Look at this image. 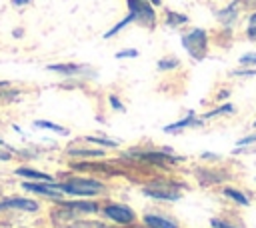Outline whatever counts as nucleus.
I'll return each mask as SVG.
<instances>
[{
  "label": "nucleus",
  "instance_id": "nucleus-5",
  "mask_svg": "<svg viewBox=\"0 0 256 228\" xmlns=\"http://www.w3.org/2000/svg\"><path fill=\"white\" fill-rule=\"evenodd\" d=\"M94 212H98L96 202L76 200V202H62L60 210H56L54 216H64L68 220V218H76V216H82V214H94Z\"/></svg>",
  "mask_w": 256,
  "mask_h": 228
},
{
  "label": "nucleus",
  "instance_id": "nucleus-1",
  "mask_svg": "<svg viewBox=\"0 0 256 228\" xmlns=\"http://www.w3.org/2000/svg\"><path fill=\"white\" fill-rule=\"evenodd\" d=\"M180 42L194 60H202L208 50V32L204 28H192L190 32L182 34Z\"/></svg>",
  "mask_w": 256,
  "mask_h": 228
},
{
  "label": "nucleus",
  "instance_id": "nucleus-7",
  "mask_svg": "<svg viewBox=\"0 0 256 228\" xmlns=\"http://www.w3.org/2000/svg\"><path fill=\"white\" fill-rule=\"evenodd\" d=\"M104 214L110 218V220H114V222H118V224H132L134 222V212H132V208H128V206H124V204H108L106 208H104Z\"/></svg>",
  "mask_w": 256,
  "mask_h": 228
},
{
  "label": "nucleus",
  "instance_id": "nucleus-10",
  "mask_svg": "<svg viewBox=\"0 0 256 228\" xmlns=\"http://www.w3.org/2000/svg\"><path fill=\"white\" fill-rule=\"evenodd\" d=\"M238 8H240V0H232L228 6H224L222 10L216 12V18L224 24V26H232L238 18Z\"/></svg>",
  "mask_w": 256,
  "mask_h": 228
},
{
  "label": "nucleus",
  "instance_id": "nucleus-21",
  "mask_svg": "<svg viewBox=\"0 0 256 228\" xmlns=\"http://www.w3.org/2000/svg\"><path fill=\"white\" fill-rule=\"evenodd\" d=\"M178 64H180V62H178V58L168 56V58H160L156 66H158V70H164V72H166V70H174Z\"/></svg>",
  "mask_w": 256,
  "mask_h": 228
},
{
  "label": "nucleus",
  "instance_id": "nucleus-13",
  "mask_svg": "<svg viewBox=\"0 0 256 228\" xmlns=\"http://www.w3.org/2000/svg\"><path fill=\"white\" fill-rule=\"evenodd\" d=\"M144 224L148 228H178L176 222H172L168 218H162V216H156V214H146L144 216Z\"/></svg>",
  "mask_w": 256,
  "mask_h": 228
},
{
  "label": "nucleus",
  "instance_id": "nucleus-23",
  "mask_svg": "<svg viewBox=\"0 0 256 228\" xmlns=\"http://www.w3.org/2000/svg\"><path fill=\"white\" fill-rule=\"evenodd\" d=\"M240 64L242 66H256V52H248L240 56Z\"/></svg>",
  "mask_w": 256,
  "mask_h": 228
},
{
  "label": "nucleus",
  "instance_id": "nucleus-30",
  "mask_svg": "<svg viewBox=\"0 0 256 228\" xmlns=\"http://www.w3.org/2000/svg\"><path fill=\"white\" fill-rule=\"evenodd\" d=\"M14 6H26V4H32V0H12Z\"/></svg>",
  "mask_w": 256,
  "mask_h": 228
},
{
  "label": "nucleus",
  "instance_id": "nucleus-6",
  "mask_svg": "<svg viewBox=\"0 0 256 228\" xmlns=\"http://www.w3.org/2000/svg\"><path fill=\"white\" fill-rule=\"evenodd\" d=\"M136 156H138L142 162H148V164H154V166H168V164L180 160V158L174 156L168 148H162V150H150V152H138Z\"/></svg>",
  "mask_w": 256,
  "mask_h": 228
},
{
  "label": "nucleus",
  "instance_id": "nucleus-31",
  "mask_svg": "<svg viewBox=\"0 0 256 228\" xmlns=\"http://www.w3.org/2000/svg\"><path fill=\"white\" fill-rule=\"evenodd\" d=\"M248 26H256V12L250 14V18H248Z\"/></svg>",
  "mask_w": 256,
  "mask_h": 228
},
{
  "label": "nucleus",
  "instance_id": "nucleus-17",
  "mask_svg": "<svg viewBox=\"0 0 256 228\" xmlns=\"http://www.w3.org/2000/svg\"><path fill=\"white\" fill-rule=\"evenodd\" d=\"M222 194L228 196V198H232L234 202H238V204H242V206H248V202H250V200L244 196V192H238V190H234V188H224Z\"/></svg>",
  "mask_w": 256,
  "mask_h": 228
},
{
  "label": "nucleus",
  "instance_id": "nucleus-8",
  "mask_svg": "<svg viewBox=\"0 0 256 228\" xmlns=\"http://www.w3.org/2000/svg\"><path fill=\"white\" fill-rule=\"evenodd\" d=\"M22 188H24V190H30V192H34V194H42V196H46V198H56V200H60L62 194H64L62 190H58V186H56L54 182H42V184L24 182Z\"/></svg>",
  "mask_w": 256,
  "mask_h": 228
},
{
  "label": "nucleus",
  "instance_id": "nucleus-26",
  "mask_svg": "<svg viewBox=\"0 0 256 228\" xmlns=\"http://www.w3.org/2000/svg\"><path fill=\"white\" fill-rule=\"evenodd\" d=\"M252 142H256V132H254V134H248V136H244V138H240V140H238V148H240V146H246V144H252Z\"/></svg>",
  "mask_w": 256,
  "mask_h": 228
},
{
  "label": "nucleus",
  "instance_id": "nucleus-28",
  "mask_svg": "<svg viewBox=\"0 0 256 228\" xmlns=\"http://www.w3.org/2000/svg\"><path fill=\"white\" fill-rule=\"evenodd\" d=\"M232 76H256V68H250V70H234Z\"/></svg>",
  "mask_w": 256,
  "mask_h": 228
},
{
  "label": "nucleus",
  "instance_id": "nucleus-33",
  "mask_svg": "<svg viewBox=\"0 0 256 228\" xmlns=\"http://www.w3.org/2000/svg\"><path fill=\"white\" fill-rule=\"evenodd\" d=\"M148 2H150L152 6H160V4H162V0H148Z\"/></svg>",
  "mask_w": 256,
  "mask_h": 228
},
{
  "label": "nucleus",
  "instance_id": "nucleus-20",
  "mask_svg": "<svg viewBox=\"0 0 256 228\" xmlns=\"http://www.w3.org/2000/svg\"><path fill=\"white\" fill-rule=\"evenodd\" d=\"M232 112H234V106H232V104H222V106H218L216 110H210V112H206V114L202 116V120L214 118V116H218V114H232Z\"/></svg>",
  "mask_w": 256,
  "mask_h": 228
},
{
  "label": "nucleus",
  "instance_id": "nucleus-27",
  "mask_svg": "<svg viewBox=\"0 0 256 228\" xmlns=\"http://www.w3.org/2000/svg\"><path fill=\"white\" fill-rule=\"evenodd\" d=\"M108 100H110V106H112L114 110H120V112L124 110V104H122V102L118 100V96H110Z\"/></svg>",
  "mask_w": 256,
  "mask_h": 228
},
{
  "label": "nucleus",
  "instance_id": "nucleus-15",
  "mask_svg": "<svg viewBox=\"0 0 256 228\" xmlns=\"http://www.w3.org/2000/svg\"><path fill=\"white\" fill-rule=\"evenodd\" d=\"M164 22H166V26L176 28V26H184V24H188V16H186V14H180V12H174V10H166Z\"/></svg>",
  "mask_w": 256,
  "mask_h": 228
},
{
  "label": "nucleus",
  "instance_id": "nucleus-18",
  "mask_svg": "<svg viewBox=\"0 0 256 228\" xmlns=\"http://www.w3.org/2000/svg\"><path fill=\"white\" fill-rule=\"evenodd\" d=\"M34 126H38V128H46V130H54V132H58V134H68V130L64 128V126H60V124H54V122H48V120H36L34 122Z\"/></svg>",
  "mask_w": 256,
  "mask_h": 228
},
{
  "label": "nucleus",
  "instance_id": "nucleus-2",
  "mask_svg": "<svg viewBox=\"0 0 256 228\" xmlns=\"http://www.w3.org/2000/svg\"><path fill=\"white\" fill-rule=\"evenodd\" d=\"M56 186L64 194H72V196H92V194H98L104 190V184L98 180H92V178H70Z\"/></svg>",
  "mask_w": 256,
  "mask_h": 228
},
{
  "label": "nucleus",
  "instance_id": "nucleus-11",
  "mask_svg": "<svg viewBox=\"0 0 256 228\" xmlns=\"http://www.w3.org/2000/svg\"><path fill=\"white\" fill-rule=\"evenodd\" d=\"M202 122H204V120H202V118H196L194 112H188L186 118H182V120H178V122H172V124L164 126V132L174 134V132H180V130H184V128H188V126H200Z\"/></svg>",
  "mask_w": 256,
  "mask_h": 228
},
{
  "label": "nucleus",
  "instance_id": "nucleus-35",
  "mask_svg": "<svg viewBox=\"0 0 256 228\" xmlns=\"http://www.w3.org/2000/svg\"><path fill=\"white\" fill-rule=\"evenodd\" d=\"M0 146H6V144H4V140H2V138H0Z\"/></svg>",
  "mask_w": 256,
  "mask_h": 228
},
{
  "label": "nucleus",
  "instance_id": "nucleus-19",
  "mask_svg": "<svg viewBox=\"0 0 256 228\" xmlns=\"http://www.w3.org/2000/svg\"><path fill=\"white\" fill-rule=\"evenodd\" d=\"M68 154L70 156H102L104 152L96 150V148H70Z\"/></svg>",
  "mask_w": 256,
  "mask_h": 228
},
{
  "label": "nucleus",
  "instance_id": "nucleus-3",
  "mask_svg": "<svg viewBox=\"0 0 256 228\" xmlns=\"http://www.w3.org/2000/svg\"><path fill=\"white\" fill-rule=\"evenodd\" d=\"M142 192L148 196V198H156V200H168V202H174L180 198V188L172 182H166V180H152L150 184L142 186Z\"/></svg>",
  "mask_w": 256,
  "mask_h": 228
},
{
  "label": "nucleus",
  "instance_id": "nucleus-25",
  "mask_svg": "<svg viewBox=\"0 0 256 228\" xmlns=\"http://www.w3.org/2000/svg\"><path fill=\"white\" fill-rule=\"evenodd\" d=\"M210 224H212V228H236V226H232V224H228L224 220H218V218H212Z\"/></svg>",
  "mask_w": 256,
  "mask_h": 228
},
{
  "label": "nucleus",
  "instance_id": "nucleus-36",
  "mask_svg": "<svg viewBox=\"0 0 256 228\" xmlns=\"http://www.w3.org/2000/svg\"><path fill=\"white\" fill-rule=\"evenodd\" d=\"M254 126H256V120H254Z\"/></svg>",
  "mask_w": 256,
  "mask_h": 228
},
{
  "label": "nucleus",
  "instance_id": "nucleus-14",
  "mask_svg": "<svg viewBox=\"0 0 256 228\" xmlns=\"http://www.w3.org/2000/svg\"><path fill=\"white\" fill-rule=\"evenodd\" d=\"M16 174L18 176H24V178H32V180H40V182H54V178L46 172H40V170H32V168H16Z\"/></svg>",
  "mask_w": 256,
  "mask_h": 228
},
{
  "label": "nucleus",
  "instance_id": "nucleus-24",
  "mask_svg": "<svg viewBox=\"0 0 256 228\" xmlns=\"http://www.w3.org/2000/svg\"><path fill=\"white\" fill-rule=\"evenodd\" d=\"M138 56V50L136 48H124L120 52H116V58L122 60V58H136Z\"/></svg>",
  "mask_w": 256,
  "mask_h": 228
},
{
  "label": "nucleus",
  "instance_id": "nucleus-12",
  "mask_svg": "<svg viewBox=\"0 0 256 228\" xmlns=\"http://www.w3.org/2000/svg\"><path fill=\"white\" fill-rule=\"evenodd\" d=\"M46 68L50 72H58V74H64V76H78V74L86 72V68L78 66V64H48Z\"/></svg>",
  "mask_w": 256,
  "mask_h": 228
},
{
  "label": "nucleus",
  "instance_id": "nucleus-29",
  "mask_svg": "<svg viewBox=\"0 0 256 228\" xmlns=\"http://www.w3.org/2000/svg\"><path fill=\"white\" fill-rule=\"evenodd\" d=\"M246 36H248L250 40H256V26H248V28H246Z\"/></svg>",
  "mask_w": 256,
  "mask_h": 228
},
{
  "label": "nucleus",
  "instance_id": "nucleus-22",
  "mask_svg": "<svg viewBox=\"0 0 256 228\" xmlns=\"http://www.w3.org/2000/svg\"><path fill=\"white\" fill-rule=\"evenodd\" d=\"M88 142L92 144H98V146H106V148H116L118 142L116 140H110V138H100V136H86Z\"/></svg>",
  "mask_w": 256,
  "mask_h": 228
},
{
  "label": "nucleus",
  "instance_id": "nucleus-34",
  "mask_svg": "<svg viewBox=\"0 0 256 228\" xmlns=\"http://www.w3.org/2000/svg\"><path fill=\"white\" fill-rule=\"evenodd\" d=\"M8 86V82H0V88H6Z\"/></svg>",
  "mask_w": 256,
  "mask_h": 228
},
{
  "label": "nucleus",
  "instance_id": "nucleus-16",
  "mask_svg": "<svg viewBox=\"0 0 256 228\" xmlns=\"http://www.w3.org/2000/svg\"><path fill=\"white\" fill-rule=\"evenodd\" d=\"M132 22H136V18H134V14H132V12H128V14H126V16H124V18H122L118 24H114L110 30H106V32H104V38L108 40V38L116 36V34H118L122 28H126V26H128V24H132Z\"/></svg>",
  "mask_w": 256,
  "mask_h": 228
},
{
  "label": "nucleus",
  "instance_id": "nucleus-9",
  "mask_svg": "<svg viewBox=\"0 0 256 228\" xmlns=\"http://www.w3.org/2000/svg\"><path fill=\"white\" fill-rule=\"evenodd\" d=\"M6 208H14V210H22V212H36L38 202L28 200V198H10V200L0 202V210H6Z\"/></svg>",
  "mask_w": 256,
  "mask_h": 228
},
{
  "label": "nucleus",
  "instance_id": "nucleus-32",
  "mask_svg": "<svg viewBox=\"0 0 256 228\" xmlns=\"http://www.w3.org/2000/svg\"><path fill=\"white\" fill-rule=\"evenodd\" d=\"M0 160H10V152H8V148H6L4 152L0 150Z\"/></svg>",
  "mask_w": 256,
  "mask_h": 228
},
{
  "label": "nucleus",
  "instance_id": "nucleus-4",
  "mask_svg": "<svg viewBox=\"0 0 256 228\" xmlns=\"http://www.w3.org/2000/svg\"><path fill=\"white\" fill-rule=\"evenodd\" d=\"M126 4H128V12L134 14L136 22H140L142 26L154 28V24H156V12H154V6L148 0H126Z\"/></svg>",
  "mask_w": 256,
  "mask_h": 228
}]
</instances>
